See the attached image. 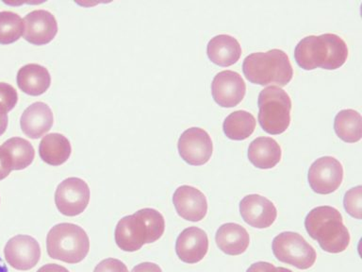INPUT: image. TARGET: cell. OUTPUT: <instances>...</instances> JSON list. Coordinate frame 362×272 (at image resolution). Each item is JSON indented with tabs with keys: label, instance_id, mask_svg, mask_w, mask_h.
I'll return each mask as SVG.
<instances>
[{
	"label": "cell",
	"instance_id": "cell-1",
	"mask_svg": "<svg viewBox=\"0 0 362 272\" xmlns=\"http://www.w3.org/2000/svg\"><path fill=\"white\" fill-rule=\"evenodd\" d=\"M348 47L344 40L334 33L310 35L303 38L294 50L297 64L304 70H336L347 61Z\"/></svg>",
	"mask_w": 362,
	"mask_h": 272
},
{
	"label": "cell",
	"instance_id": "cell-2",
	"mask_svg": "<svg viewBox=\"0 0 362 272\" xmlns=\"http://www.w3.org/2000/svg\"><path fill=\"white\" fill-rule=\"evenodd\" d=\"M165 230L163 215L157 210L144 208L119 220L115 242L124 251H137L146 244L160 239Z\"/></svg>",
	"mask_w": 362,
	"mask_h": 272
},
{
	"label": "cell",
	"instance_id": "cell-3",
	"mask_svg": "<svg viewBox=\"0 0 362 272\" xmlns=\"http://www.w3.org/2000/svg\"><path fill=\"white\" fill-rule=\"evenodd\" d=\"M305 227L311 238L325 251L341 254L350 244V234L341 212L331 206H318L311 210L305 220Z\"/></svg>",
	"mask_w": 362,
	"mask_h": 272
},
{
	"label": "cell",
	"instance_id": "cell-4",
	"mask_svg": "<svg viewBox=\"0 0 362 272\" xmlns=\"http://www.w3.org/2000/svg\"><path fill=\"white\" fill-rule=\"evenodd\" d=\"M243 71L249 81L262 86L276 84L284 87L293 76L287 53L277 48L250 54L243 61Z\"/></svg>",
	"mask_w": 362,
	"mask_h": 272
},
{
	"label": "cell",
	"instance_id": "cell-5",
	"mask_svg": "<svg viewBox=\"0 0 362 272\" xmlns=\"http://www.w3.org/2000/svg\"><path fill=\"white\" fill-rule=\"evenodd\" d=\"M47 249L52 259L68 264L81 263L89 254V237L76 224H57L48 232Z\"/></svg>",
	"mask_w": 362,
	"mask_h": 272
},
{
	"label": "cell",
	"instance_id": "cell-6",
	"mask_svg": "<svg viewBox=\"0 0 362 272\" xmlns=\"http://www.w3.org/2000/svg\"><path fill=\"white\" fill-rule=\"evenodd\" d=\"M257 105L259 125L265 132L281 135L290 127L291 99L281 88H264L259 93Z\"/></svg>",
	"mask_w": 362,
	"mask_h": 272
},
{
	"label": "cell",
	"instance_id": "cell-7",
	"mask_svg": "<svg viewBox=\"0 0 362 272\" xmlns=\"http://www.w3.org/2000/svg\"><path fill=\"white\" fill-rule=\"evenodd\" d=\"M272 246L277 260L298 269L310 268L316 262L315 249L297 232H281L274 238Z\"/></svg>",
	"mask_w": 362,
	"mask_h": 272
},
{
	"label": "cell",
	"instance_id": "cell-8",
	"mask_svg": "<svg viewBox=\"0 0 362 272\" xmlns=\"http://www.w3.org/2000/svg\"><path fill=\"white\" fill-rule=\"evenodd\" d=\"M90 196V188L86 181L76 177L65 178L56 189L57 208L66 217H76L87 208Z\"/></svg>",
	"mask_w": 362,
	"mask_h": 272
},
{
	"label": "cell",
	"instance_id": "cell-9",
	"mask_svg": "<svg viewBox=\"0 0 362 272\" xmlns=\"http://www.w3.org/2000/svg\"><path fill=\"white\" fill-rule=\"evenodd\" d=\"M308 178L311 189L317 194H331L344 181V166L336 158L325 156L311 164Z\"/></svg>",
	"mask_w": 362,
	"mask_h": 272
},
{
	"label": "cell",
	"instance_id": "cell-10",
	"mask_svg": "<svg viewBox=\"0 0 362 272\" xmlns=\"http://www.w3.org/2000/svg\"><path fill=\"white\" fill-rule=\"evenodd\" d=\"M180 157L191 166L208 163L214 152L211 136L201 128L192 127L180 135L177 143Z\"/></svg>",
	"mask_w": 362,
	"mask_h": 272
},
{
	"label": "cell",
	"instance_id": "cell-11",
	"mask_svg": "<svg viewBox=\"0 0 362 272\" xmlns=\"http://www.w3.org/2000/svg\"><path fill=\"white\" fill-rule=\"evenodd\" d=\"M6 260L17 271H30L36 266L41 258V246L35 238L30 235H16L11 238L4 249Z\"/></svg>",
	"mask_w": 362,
	"mask_h": 272
},
{
	"label": "cell",
	"instance_id": "cell-12",
	"mask_svg": "<svg viewBox=\"0 0 362 272\" xmlns=\"http://www.w3.org/2000/svg\"><path fill=\"white\" fill-rule=\"evenodd\" d=\"M214 101L223 108L237 106L246 93V84L242 76L235 71H221L214 76L211 84Z\"/></svg>",
	"mask_w": 362,
	"mask_h": 272
},
{
	"label": "cell",
	"instance_id": "cell-13",
	"mask_svg": "<svg viewBox=\"0 0 362 272\" xmlns=\"http://www.w3.org/2000/svg\"><path fill=\"white\" fill-rule=\"evenodd\" d=\"M240 212L248 225L257 229H265L273 225L277 217L274 204L259 194L245 196L240 203Z\"/></svg>",
	"mask_w": 362,
	"mask_h": 272
},
{
	"label": "cell",
	"instance_id": "cell-14",
	"mask_svg": "<svg viewBox=\"0 0 362 272\" xmlns=\"http://www.w3.org/2000/svg\"><path fill=\"white\" fill-rule=\"evenodd\" d=\"M24 39L36 45H47L58 33V22L50 11L35 10L24 18Z\"/></svg>",
	"mask_w": 362,
	"mask_h": 272
},
{
	"label": "cell",
	"instance_id": "cell-15",
	"mask_svg": "<svg viewBox=\"0 0 362 272\" xmlns=\"http://www.w3.org/2000/svg\"><path fill=\"white\" fill-rule=\"evenodd\" d=\"M173 203L178 215L192 222L204 220L208 212L206 196L194 186L178 187L173 196Z\"/></svg>",
	"mask_w": 362,
	"mask_h": 272
},
{
	"label": "cell",
	"instance_id": "cell-16",
	"mask_svg": "<svg viewBox=\"0 0 362 272\" xmlns=\"http://www.w3.org/2000/svg\"><path fill=\"white\" fill-rule=\"evenodd\" d=\"M209 251V237L197 227H189L181 232L175 243V252L182 262L197 264L204 259Z\"/></svg>",
	"mask_w": 362,
	"mask_h": 272
},
{
	"label": "cell",
	"instance_id": "cell-17",
	"mask_svg": "<svg viewBox=\"0 0 362 272\" xmlns=\"http://www.w3.org/2000/svg\"><path fill=\"white\" fill-rule=\"evenodd\" d=\"M54 123L52 110L45 102H34L22 113L20 125L28 137L38 139L49 132Z\"/></svg>",
	"mask_w": 362,
	"mask_h": 272
},
{
	"label": "cell",
	"instance_id": "cell-18",
	"mask_svg": "<svg viewBox=\"0 0 362 272\" xmlns=\"http://www.w3.org/2000/svg\"><path fill=\"white\" fill-rule=\"evenodd\" d=\"M206 54L214 64L228 67L236 64L242 55L239 41L228 34H220L209 40Z\"/></svg>",
	"mask_w": 362,
	"mask_h": 272
},
{
	"label": "cell",
	"instance_id": "cell-19",
	"mask_svg": "<svg viewBox=\"0 0 362 272\" xmlns=\"http://www.w3.org/2000/svg\"><path fill=\"white\" fill-rule=\"evenodd\" d=\"M218 248L226 254L236 256L247 249L250 237L248 232L237 223H226L219 227L215 235Z\"/></svg>",
	"mask_w": 362,
	"mask_h": 272
},
{
	"label": "cell",
	"instance_id": "cell-20",
	"mask_svg": "<svg viewBox=\"0 0 362 272\" xmlns=\"http://www.w3.org/2000/svg\"><path fill=\"white\" fill-rule=\"evenodd\" d=\"M17 85L25 94L41 96L47 92L51 84V76L47 68L38 64H28L17 72Z\"/></svg>",
	"mask_w": 362,
	"mask_h": 272
},
{
	"label": "cell",
	"instance_id": "cell-21",
	"mask_svg": "<svg viewBox=\"0 0 362 272\" xmlns=\"http://www.w3.org/2000/svg\"><path fill=\"white\" fill-rule=\"evenodd\" d=\"M281 147L273 138L259 137L249 144L248 159L257 169H274L281 160Z\"/></svg>",
	"mask_w": 362,
	"mask_h": 272
},
{
	"label": "cell",
	"instance_id": "cell-22",
	"mask_svg": "<svg viewBox=\"0 0 362 272\" xmlns=\"http://www.w3.org/2000/svg\"><path fill=\"white\" fill-rule=\"evenodd\" d=\"M72 147L64 135L54 132L44 136L39 144V155L50 166H58L69 159Z\"/></svg>",
	"mask_w": 362,
	"mask_h": 272
},
{
	"label": "cell",
	"instance_id": "cell-23",
	"mask_svg": "<svg viewBox=\"0 0 362 272\" xmlns=\"http://www.w3.org/2000/svg\"><path fill=\"white\" fill-rule=\"evenodd\" d=\"M3 152L7 156L11 170L27 169L33 164L35 157V149L33 144L24 138L11 137L5 141L1 146Z\"/></svg>",
	"mask_w": 362,
	"mask_h": 272
},
{
	"label": "cell",
	"instance_id": "cell-24",
	"mask_svg": "<svg viewBox=\"0 0 362 272\" xmlns=\"http://www.w3.org/2000/svg\"><path fill=\"white\" fill-rule=\"evenodd\" d=\"M256 129V119L246 110H236L226 116L223 123L226 137L235 141H243L252 135Z\"/></svg>",
	"mask_w": 362,
	"mask_h": 272
},
{
	"label": "cell",
	"instance_id": "cell-25",
	"mask_svg": "<svg viewBox=\"0 0 362 272\" xmlns=\"http://www.w3.org/2000/svg\"><path fill=\"white\" fill-rule=\"evenodd\" d=\"M336 135L346 143L361 141L362 118L361 113L353 109L341 110L334 120Z\"/></svg>",
	"mask_w": 362,
	"mask_h": 272
},
{
	"label": "cell",
	"instance_id": "cell-26",
	"mask_svg": "<svg viewBox=\"0 0 362 272\" xmlns=\"http://www.w3.org/2000/svg\"><path fill=\"white\" fill-rule=\"evenodd\" d=\"M24 20L13 11H0V44L17 41L24 33Z\"/></svg>",
	"mask_w": 362,
	"mask_h": 272
},
{
	"label": "cell",
	"instance_id": "cell-27",
	"mask_svg": "<svg viewBox=\"0 0 362 272\" xmlns=\"http://www.w3.org/2000/svg\"><path fill=\"white\" fill-rule=\"evenodd\" d=\"M362 187H354L345 193L344 204V209L351 217L361 220L362 211Z\"/></svg>",
	"mask_w": 362,
	"mask_h": 272
},
{
	"label": "cell",
	"instance_id": "cell-28",
	"mask_svg": "<svg viewBox=\"0 0 362 272\" xmlns=\"http://www.w3.org/2000/svg\"><path fill=\"white\" fill-rule=\"evenodd\" d=\"M18 102V94L11 84L0 82V110L7 113L13 110Z\"/></svg>",
	"mask_w": 362,
	"mask_h": 272
},
{
	"label": "cell",
	"instance_id": "cell-29",
	"mask_svg": "<svg viewBox=\"0 0 362 272\" xmlns=\"http://www.w3.org/2000/svg\"><path fill=\"white\" fill-rule=\"evenodd\" d=\"M93 272H129V269L122 261L115 259V258H107V259L101 261L95 266Z\"/></svg>",
	"mask_w": 362,
	"mask_h": 272
},
{
	"label": "cell",
	"instance_id": "cell-30",
	"mask_svg": "<svg viewBox=\"0 0 362 272\" xmlns=\"http://www.w3.org/2000/svg\"><path fill=\"white\" fill-rule=\"evenodd\" d=\"M246 272H293L291 269L274 266L273 264L268 262H257L249 266Z\"/></svg>",
	"mask_w": 362,
	"mask_h": 272
},
{
	"label": "cell",
	"instance_id": "cell-31",
	"mask_svg": "<svg viewBox=\"0 0 362 272\" xmlns=\"http://www.w3.org/2000/svg\"><path fill=\"white\" fill-rule=\"evenodd\" d=\"M11 171L13 170L11 169L10 164H8L7 156L0 147V181L7 178Z\"/></svg>",
	"mask_w": 362,
	"mask_h": 272
},
{
	"label": "cell",
	"instance_id": "cell-32",
	"mask_svg": "<svg viewBox=\"0 0 362 272\" xmlns=\"http://www.w3.org/2000/svg\"><path fill=\"white\" fill-rule=\"evenodd\" d=\"M132 272H163V271L157 264L144 262L134 266Z\"/></svg>",
	"mask_w": 362,
	"mask_h": 272
},
{
	"label": "cell",
	"instance_id": "cell-33",
	"mask_svg": "<svg viewBox=\"0 0 362 272\" xmlns=\"http://www.w3.org/2000/svg\"><path fill=\"white\" fill-rule=\"evenodd\" d=\"M37 272H69L66 268L57 264H47L42 266Z\"/></svg>",
	"mask_w": 362,
	"mask_h": 272
},
{
	"label": "cell",
	"instance_id": "cell-34",
	"mask_svg": "<svg viewBox=\"0 0 362 272\" xmlns=\"http://www.w3.org/2000/svg\"><path fill=\"white\" fill-rule=\"evenodd\" d=\"M8 118L7 113L0 110V136L3 135L7 130Z\"/></svg>",
	"mask_w": 362,
	"mask_h": 272
},
{
	"label": "cell",
	"instance_id": "cell-35",
	"mask_svg": "<svg viewBox=\"0 0 362 272\" xmlns=\"http://www.w3.org/2000/svg\"><path fill=\"white\" fill-rule=\"evenodd\" d=\"M0 272H8L7 266H6L1 257H0Z\"/></svg>",
	"mask_w": 362,
	"mask_h": 272
}]
</instances>
